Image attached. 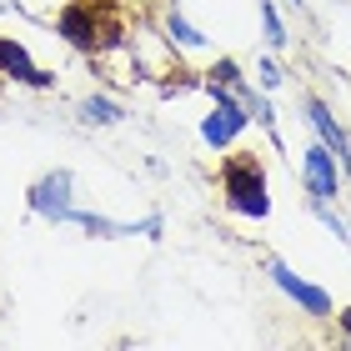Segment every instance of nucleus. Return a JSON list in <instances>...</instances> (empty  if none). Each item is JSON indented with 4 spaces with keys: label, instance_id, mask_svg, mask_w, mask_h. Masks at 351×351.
<instances>
[{
    "label": "nucleus",
    "instance_id": "3",
    "mask_svg": "<svg viewBox=\"0 0 351 351\" xmlns=\"http://www.w3.org/2000/svg\"><path fill=\"white\" fill-rule=\"evenodd\" d=\"M201 90L211 95V110L201 116V146L221 156V151H231L236 141L251 131V116H246L241 95H231V90H221V86H201Z\"/></svg>",
    "mask_w": 351,
    "mask_h": 351
},
{
    "label": "nucleus",
    "instance_id": "4",
    "mask_svg": "<svg viewBox=\"0 0 351 351\" xmlns=\"http://www.w3.org/2000/svg\"><path fill=\"white\" fill-rule=\"evenodd\" d=\"M296 171H301V191H306L311 206H337L346 196V176H341V166H337V156H331L326 141H311V146L301 151Z\"/></svg>",
    "mask_w": 351,
    "mask_h": 351
},
{
    "label": "nucleus",
    "instance_id": "8",
    "mask_svg": "<svg viewBox=\"0 0 351 351\" xmlns=\"http://www.w3.org/2000/svg\"><path fill=\"white\" fill-rule=\"evenodd\" d=\"M0 81H15V86H30V90H56V71L36 66V56L25 51V40L0 36Z\"/></svg>",
    "mask_w": 351,
    "mask_h": 351
},
{
    "label": "nucleus",
    "instance_id": "7",
    "mask_svg": "<svg viewBox=\"0 0 351 351\" xmlns=\"http://www.w3.org/2000/svg\"><path fill=\"white\" fill-rule=\"evenodd\" d=\"M301 110H306V125L316 131V141H326L331 146V156H337V166H341V176H346V186H351V131L337 121V110H331L322 95H301Z\"/></svg>",
    "mask_w": 351,
    "mask_h": 351
},
{
    "label": "nucleus",
    "instance_id": "17",
    "mask_svg": "<svg viewBox=\"0 0 351 351\" xmlns=\"http://www.w3.org/2000/svg\"><path fill=\"white\" fill-rule=\"evenodd\" d=\"M5 10H15V5H10V0H0V15H5Z\"/></svg>",
    "mask_w": 351,
    "mask_h": 351
},
{
    "label": "nucleus",
    "instance_id": "11",
    "mask_svg": "<svg viewBox=\"0 0 351 351\" xmlns=\"http://www.w3.org/2000/svg\"><path fill=\"white\" fill-rule=\"evenodd\" d=\"M241 106H246L251 125H261V131L271 136V146H281V131H276V106H271V90H261V86H246V90H241Z\"/></svg>",
    "mask_w": 351,
    "mask_h": 351
},
{
    "label": "nucleus",
    "instance_id": "9",
    "mask_svg": "<svg viewBox=\"0 0 351 351\" xmlns=\"http://www.w3.org/2000/svg\"><path fill=\"white\" fill-rule=\"evenodd\" d=\"M131 110H125L116 95H106V90H90V95H81L75 101V121L86 125V131H110V125H121Z\"/></svg>",
    "mask_w": 351,
    "mask_h": 351
},
{
    "label": "nucleus",
    "instance_id": "1",
    "mask_svg": "<svg viewBox=\"0 0 351 351\" xmlns=\"http://www.w3.org/2000/svg\"><path fill=\"white\" fill-rule=\"evenodd\" d=\"M216 186H221V206L241 221H266L271 216V176L261 166L256 151H221V166H216Z\"/></svg>",
    "mask_w": 351,
    "mask_h": 351
},
{
    "label": "nucleus",
    "instance_id": "10",
    "mask_svg": "<svg viewBox=\"0 0 351 351\" xmlns=\"http://www.w3.org/2000/svg\"><path fill=\"white\" fill-rule=\"evenodd\" d=\"M161 30H166V40L176 45V51H211V36H206L201 25H191L186 15H181V5H171V10H166Z\"/></svg>",
    "mask_w": 351,
    "mask_h": 351
},
{
    "label": "nucleus",
    "instance_id": "13",
    "mask_svg": "<svg viewBox=\"0 0 351 351\" xmlns=\"http://www.w3.org/2000/svg\"><path fill=\"white\" fill-rule=\"evenodd\" d=\"M256 21H261V45L266 51H286V45H291V30H286L281 10L271 5V0H256Z\"/></svg>",
    "mask_w": 351,
    "mask_h": 351
},
{
    "label": "nucleus",
    "instance_id": "15",
    "mask_svg": "<svg viewBox=\"0 0 351 351\" xmlns=\"http://www.w3.org/2000/svg\"><path fill=\"white\" fill-rule=\"evenodd\" d=\"M256 81H261V90H281L286 86V71L271 56H256Z\"/></svg>",
    "mask_w": 351,
    "mask_h": 351
},
{
    "label": "nucleus",
    "instance_id": "16",
    "mask_svg": "<svg viewBox=\"0 0 351 351\" xmlns=\"http://www.w3.org/2000/svg\"><path fill=\"white\" fill-rule=\"evenodd\" d=\"M331 322H337V331H341V341H351V306H341L337 316H331Z\"/></svg>",
    "mask_w": 351,
    "mask_h": 351
},
{
    "label": "nucleus",
    "instance_id": "2",
    "mask_svg": "<svg viewBox=\"0 0 351 351\" xmlns=\"http://www.w3.org/2000/svg\"><path fill=\"white\" fill-rule=\"evenodd\" d=\"M56 36L66 40L71 51H81V56H101L110 45H121V30H106L95 0H66L60 15H56Z\"/></svg>",
    "mask_w": 351,
    "mask_h": 351
},
{
    "label": "nucleus",
    "instance_id": "6",
    "mask_svg": "<svg viewBox=\"0 0 351 351\" xmlns=\"http://www.w3.org/2000/svg\"><path fill=\"white\" fill-rule=\"evenodd\" d=\"M25 206H30V216L51 221V226H66V216H71V206H75V176L66 166L36 176V181L25 186Z\"/></svg>",
    "mask_w": 351,
    "mask_h": 351
},
{
    "label": "nucleus",
    "instance_id": "12",
    "mask_svg": "<svg viewBox=\"0 0 351 351\" xmlns=\"http://www.w3.org/2000/svg\"><path fill=\"white\" fill-rule=\"evenodd\" d=\"M201 86H221V90H231V95H241L251 81H246V71H241V60H236V56H216L211 66H206Z\"/></svg>",
    "mask_w": 351,
    "mask_h": 351
},
{
    "label": "nucleus",
    "instance_id": "5",
    "mask_svg": "<svg viewBox=\"0 0 351 351\" xmlns=\"http://www.w3.org/2000/svg\"><path fill=\"white\" fill-rule=\"evenodd\" d=\"M266 276H271V286H276L286 301H296L301 316H311V322H331V316H337V301H331V291H326V286H316V281H306L291 261L271 256V261H266Z\"/></svg>",
    "mask_w": 351,
    "mask_h": 351
},
{
    "label": "nucleus",
    "instance_id": "14",
    "mask_svg": "<svg viewBox=\"0 0 351 351\" xmlns=\"http://www.w3.org/2000/svg\"><path fill=\"white\" fill-rule=\"evenodd\" d=\"M311 216L322 221V226H326L331 236H337V241H346V246H351V221L337 211V206H311Z\"/></svg>",
    "mask_w": 351,
    "mask_h": 351
}]
</instances>
